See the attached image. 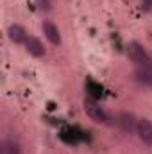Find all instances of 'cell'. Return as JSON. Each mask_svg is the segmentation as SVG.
<instances>
[{
  "mask_svg": "<svg viewBox=\"0 0 152 154\" xmlns=\"http://www.w3.org/2000/svg\"><path fill=\"white\" fill-rule=\"evenodd\" d=\"M127 54H129V57H131L134 63H138L140 66L152 65L150 56L147 54V50L143 48V45H140L138 41H131V43H129V47H127Z\"/></svg>",
  "mask_w": 152,
  "mask_h": 154,
  "instance_id": "7a4b0ae2",
  "label": "cell"
},
{
  "mask_svg": "<svg viewBox=\"0 0 152 154\" xmlns=\"http://www.w3.org/2000/svg\"><path fill=\"white\" fill-rule=\"evenodd\" d=\"M38 5L41 9H45V11H50L52 9V2L50 0H38Z\"/></svg>",
  "mask_w": 152,
  "mask_h": 154,
  "instance_id": "9c48e42d",
  "label": "cell"
},
{
  "mask_svg": "<svg viewBox=\"0 0 152 154\" xmlns=\"http://www.w3.org/2000/svg\"><path fill=\"white\" fill-rule=\"evenodd\" d=\"M43 32H45V36H47V39H48L50 43H54V45H59V43H61L59 29H57L52 22H45V23H43Z\"/></svg>",
  "mask_w": 152,
  "mask_h": 154,
  "instance_id": "52a82bcc",
  "label": "cell"
},
{
  "mask_svg": "<svg viewBox=\"0 0 152 154\" xmlns=\"http://www.w3.org/2000/svg\"><path fill=\"white\" fill-rule=\"evenodd\" d=\"M25 48H27V52H29L31 56H34V57H41V56H45V47L41 45V41H39L38 38L29 36L27 41H25Z\"/></svg>",
  "mask_w": 152,
  "mask_h": 154,
  "instance_id": "8992f818",
  "label": "cell"
},
{
  "mask_svg": "<svg viewBox=\"0 0 152 154\" xmlns=\"http://www.w3.org/2000/svg\"><path fill=\"white\" fill-rule=\"evenodd\" d=\"M84 111H86V115L90 116L93 122L104 124V125H111V116H109V113L100 104H97L95 100H91V99L84 100Z\"/></svg>",
  "mask_w": 152,
  "mask_h": 154,
  "instance_id": "6da1fadb",
  "label": "cell"
},
{
  "mask_svg": "<svg viewBox=\"0 0 152 154\" xmlns=\"http://www.w3.org/2000/svg\"><path fill=\"white\" fill-rule=\"evenodd\" d=\"M2 154H22V147L14 140H5L2 145Z\"/></svg>",
  "mask_w": 152,
  "mask_h": 154,
  "instance_id": "ba28073f",
  "label": "cell"
},
{
  "mask_svg": "<svg viewBox=\"0 0 152 154\" xmlns=\"http://www.w3.org/2000/svg\"><path fill=\"white\" fill-rule=\"evenodd\" d=\"M136 133H138V138H140L143 143L152 145V122H150V120H147V118L138 120Z\"/></svg>",
  "mask_w": 152,
  "mask_h": 154,
  "instance_id": "3957f363",
  "label": "cell"
},
{
  "mask_svg": "<svg viewBox=\"0 0 152 154\" xmlns=\"http://www.w3.org/2000/svg\"><path fill=\"white\" fill-rule=\"evenodd\" d=\"M7 34H9V39L13 41V43H25L27 41V32H25V29L22 27V25H18V23H14V25H11L9 29H7Z\"/></svg>",
  "mask_w": 152,
  "mask_h": 154,
  "instance_id": "5b68a950",
  "label": "cell"
},
{
  "mask_svg": "<svg viewBox=\"0 0 152 154\" xmlns=\"http://www.w3.org/2000/svg\"><path fill=\"white\" fill-rule=\"evenodd\" d=\"M118 125L122 127V131L123 133H134L136 131V127H138V120L134 118L132 113H127V111H123V113H120L118 115Z\"/></svg>",
  "mask_w": 152,
  "mask_h": 154,
  "instance_id": "277c9868",
  "label": "cell"
}]
</instances>
